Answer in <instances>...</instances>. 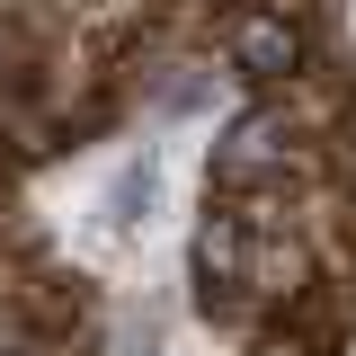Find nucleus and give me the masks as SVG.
<instances>
[{
  "instance_id": "obj_1",
  "label": "nucleus",
  "mask_w": 356,
  "mask_h": 356,
  "mask_svg": "<svg viewBox=\"0 0 356 356\" xmlns=\"http://www.w3.org/2000/svg\"><path fill=\"white\" fill-rule=\"evenodd\" d=\"M241 63H250V72H285V63H294V27L250 18V27H241Z\"/></svg>"
}]
</instances>
